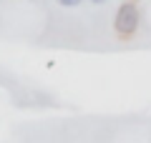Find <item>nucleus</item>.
I'll return each instance as SVG.
<instances>
[{"label": "nucleus", "mask_w": 151, "mask_h": 143, "mask_svg": "<svg viewBox=\"0 0 151 143\" xmlns=\"http://www.w3.org/2000/svg\"><path fill=\"white\" fill-rule=\"evenodd\" d=\"M58 3H60L63 8H76V5H81L83 0H58Z\"/></svg>", "instance_id": "f03ea898"}, {"label": "nucleus", "mask_w": 151, "mask_h": 143, "mask_svg": "<svg viewBox=\"0 0 151 143\" xmlns=\"http://www.w3.org/2000/svg\"><path fill=\"white\" fill-rule=\"evenodd\" d=\"M139 8L136 3H121L119 10H116V20H113V28H116V35L119 38H131L136 30H139Z\"/></svg>", "instance_id": "f257e3e1"}, {"label": "nucleus", "mask_w": 151, "mask_h": 143, "mask_svg": "<svg viewBox=\"0 0 151 143\" xmlns=\"http://www.w3.org/2000/svg\"><path fill=\"white\" fill-rule=\"evenodd\" d=\"M93 3H106V0H93Z\"/></svg>", "instance_id": "7ed1b4c3"}]
</instances>
